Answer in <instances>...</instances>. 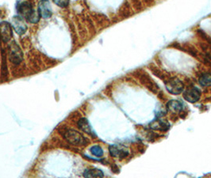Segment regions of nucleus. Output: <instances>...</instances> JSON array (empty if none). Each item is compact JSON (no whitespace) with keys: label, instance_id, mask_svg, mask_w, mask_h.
Listing matches in <instances>:
<instances>
[{"label":"nucleus","instance_id":"9","mask_svg":"<svg viewBox=\"0 0 211 178\" xmlns=\"http://www.w3.org/2000/svg\"><path fill=\"white\" fill-rule=\"evenodd\" d=\"M151 129L159 131H167L170 128V124L166 120H163L161 117H158L157 119L152 121L149 124Z\"/></svg>","mask_w":211,"mask_h":178},{"label":"nucleus","instance_id":"17","mask_svg":"<svg viewBox=\"0 0 211 178\" xmlns=\"http://www.w3.org/2000/svg\"><path fill=\"white\" fill-rule=\"evenodd\" d=\"M52 1L56 5L62 8L67 7L69 5V0H52Z\"/></svg>","mask_w":211,"mask_h":178},{"label":"nucleus","instance_id":"11","mask_svg":"<svg viewBox=\"0 0 211 178\" xmlns=\"http://www.w3.org/2000/svg\"><path fill=\"white\" fill-rule=\"evenodd\" d=\"M78 127L80 128V130L85 132V133L88 134V135H91V136H95V134L94 131L92 129L91 126L89 124L88 121L87 119L85 118H82L80 119L79 122H78Z\"/></svg>","mask_w":211,"mask_h":178},{"label":"nucleus","instance_id":"15","mask_svg":"<svg viewBox=\"0 0 211 178\" xmlns=\"http://www.w3.org/2000/svg\"><path fill=\"white\" fill-rule=\"evenodd\" d=\"M199 84L203 87H211V74L206 73L200 76L199 78Z\"/></svg>","mask_w":211,"mask_h":178},{"label":"nucleus","instance_id":"3","mask_svg":"<svg viewBox=\"0 0 211 178\" xmlns=\"http://www.w3.org/2000/svg\"><path fill=\"white\" fill-rule=\"evenodd\" d=\"M8 53H9L10 60L14 64H19L23 59V53H22V49L15 41H12L9 44Z\"/></svg>","mask_w":211,"mask_h":178},{"label":"nucleus","instance_id":"16","mask_svg":"<svg viewBox=\"0 0 211 178\" xmlns=\"http://www.w3.org/2000/svg\"><path fill=\"white\" fill-rule=\"evenodd\" d=\"M90 152L96 157H102L103 155V150L99 146H93L90 148Z\"/></svg>","mask_w":211,"mask_h":178},{"label":"nucleus","instance_id":"7","mask_svg":"<svg viewBox=\"0 0 211 178\" xmlns=\"http://www.w3.org/2000/svg\"><path fill=\"white\" fill-rule=\"evenodd\" d=\"M37 11L42 18L47 19L52 15V7L49 0H41L37 6Z\"/></svg>","mask_w":211,"mask_h":178},{"label":"nucleus","instance_id":"8","mask_svg":"<svg viewBox=\"0 0 211 178\" xmlns=\"http://www.w3.org/2000/svg\"><path fill=\"white\" fill-rule=\"evenodd\" d=\"M183 97L190 103H195L200 100L201 91L196 87H191L183 93Z\"/></svg>","mask_w":211,"mask_h":178},{"label":"nucleus","instance_id":"5","mask_svg":"<svg viewBox=\"0 0 211 178\" xmlns=\"http://www.w3.org/2000/svg\"><path fill=\"white\" fill-rule=\"evenodd\" d=\"M11 26L19 35L24 34L27 31V25L25 24L23 18L19 15L13 17L11 19Z\"/></svg>","mask_w":211,"mask_h":178},{"label":"nucleus","instance_id":"14","mask_svg":"<svg viewBox=\"0 0 211 178\" xmlns=\"http://www.w3.org/2000/svg\"><path fill=\"white\" fill-rule=\"evenodd\" d=\"M85 177H103L104 173L102 170L98 169H89L85 170L83 173Z\"/></svg>","mask_w":211,"mask_h":178},{"label":"nucleus","instance_id":"1","mask_svg":"<svg viewBox=\"0 0 211 178\" xmlns=\"http://www.w3.org/2000/svg\"><path fill=\"white\" fill-rule=\"evenodd\" d=\"M18 13L21 17L25 18L29 22L31 23H37L40 20V15L38 11H35L31 2H23L18 5Z\"/></svg>","mask_w":211,"mask_h":178},{"label":"nucleus","instance_id":"12","mask_svg":"<svg viewBox=\"0 0 211 178\" xmlns=\"http://www.w3.org/2000/svg\"><path fill=\"white\" fill-rule=\"evenodd\" d=\"M166 108L171 112L177 113V112H180L182 110V104L179 101L176 100H171L168 101L166 104Z\"/></svg>","mask_w":211,"mask_h":178},{"label":"nucleus","instance_id":"10","mask_svg":"<svg viewBox=\"0 0 211 178\" xmlns=\"http://www.w3.org/2000/svg\"><path fill=\"white\" fill-rule=\"evenodd\" d=\"M109 151L112 157L119 158L120 159L126 158L129 155V151L124 146H119L117 145H111L109 147Z\"/></svg>","mask_w":211,"mask_h":178},{"label":"nucleus","instance_id":"6","mask_svg":"<svg viewBox=\"0 0 211 178\" xmlns=\"http://www.w3.org/2000/svg\"><path fill=\"white\" fill-rule=\"evenodd\" d=\"M13 36L12 26L7 22L0 23V40L4 43L10 41Z\"/></svg>","mask_w":211,"mask_h":178},{"label":"nucleus","instance_id":"4","mask_svg":"<svg viewBox=\"0 0 211 178\" xmlns=\"http://www.w3.org/2000/svg\"><path fill=\"white\" fill-rule=\"evenodd\" d=\"M166 89L170 94H174V95H178L180 94L184 89V85L181 80L179 78H174L169 79L168 82H166Z\"/></svg>","mask_w":211,"mask_h":178},{"label":"nucleus","instance_id":"2","mask_svg":"<svg viewBox=\"0 0 211 178\" xmlns=\"http://www.w3.org/2000/svg\"><path fill=\"white\" fill-rule=\"evenodd\" d=\"M64 137L69 143L75 146H84L88 143V141L81 133L72 129H68L64 132Z\"/></svg>","mask_w":211,"mask_h":178},{"label":"nucleus","instance_id":"13","mask_svg":"<svg viewBox=\"0 0 211 178\" xmlns=\"http://www.w3.org/2000/svg\"><path fill=\"white\" fill-rule=\"evenodd\" d=\"M141 76V77L140 78V81H141V83H142V84H144L147 88L149 89V90H152V92H156L158 87H157L156 84L150 78L149 76L144 74Z\"/></svg>","mask_w":211,"mask_h":178}]
</instances>
